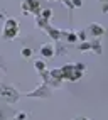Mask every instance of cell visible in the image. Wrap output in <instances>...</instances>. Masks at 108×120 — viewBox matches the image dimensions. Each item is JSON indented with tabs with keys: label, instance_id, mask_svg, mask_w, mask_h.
<instances>
[{
	"label": "cell",
	"instance_id": "1",
	"mask_svg": "<svg viewBox=\"0 0 108 120\" xmlns=\"http://www.w3.org/2000/svg\"><path fill=\"white\" fill-rule=\"evenodd\" d=\"M15 30H17L15 22H14V20H9V22H7V27H5V36H7V37H14Z\"/></svg>",
	"mask_w": 108,
	"mask_h": 120
},
{
	"label": "cell",
	"instance_id": "2",
	"mask_svg": "<svg viewBox=\"0 0 108 120\" xmlns=\"http://www.w3.org/2000/svg\"><path fill=\"white\" fill-rule=\"evenodd\" d=\"M52 51H51V47H47V46H46L44 47V49H42V54H51Z\"/></svg>",
	"mask_w": 108,
	"mask_h": 120
}]
</instances>
